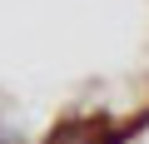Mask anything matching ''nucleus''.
I'll return each mask as SVG.
<instances>
[{
    "label": "nucleus",
    "mask_w": 149,
    "mask_h": 144,
    "mask_svg": "<svg viewBox=\"0 0 149 144\" xmlns=\"http://www.w3.org/2000/svg\"><path fill=\"white\" fill-rule=\"evenodd\" d=\"M149 124V0H0V144H129Z\"/></svg>",
    "instance_id": "1"
}]
</instances>
